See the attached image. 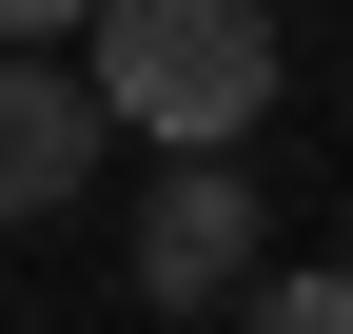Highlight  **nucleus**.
<instances>
[{
    "label": "nucleus",
    "instance_id": "1",
    "mask_svg": "<svg viewBox=\"0 0 353 334\" xmlns=\"http://www.w3.org/2000/svg\"><path fill=\"white\" fill-rule=\"evenodd\" d=\"M79 39H99L79 99L138 118L157 157H236L255 118H275V79H294V59H275V0H99Z\"/></svg>",
    "mask_w": 353,
    "mask_h": 334
},
{
    "label": "nucleus",
    "instance_id": "2",
    "mask_svg": "<svg viewBox=\"0 0 353 334\" xmlns=\"http://www.w3.org/2000/svg\"><path fill=\"white\" fill-rule=\"evenodd\" d=\"M236 275H255V177L236 157H176V177L138 197V295L157 315H216Z\"/></svg>",
    "mask_w": 353,
    "mask_h": 334
},
{
    "label": "nucleus",
    "instance_id": "3",
    "mask_svg": "<svg viewBox=\"0 0 353 334\" xmlns=\"http://www.w3.org/2000/svg\"><path fill=\"white\" fill-rule=\"evenodd\" d=\"M99 138H118V118L79 99L59 59H0V236H20V217H59V197L99 177Z\"/></svg>",
    "mask_w": 353,
    "mask_h": 334
},
{
    "label": "nucleus",
    "instance_id": "4",
    "mask_svg": "<svg viewBox=\"0 0 353 334\" xmlns=\"http://www.w3.org/2000/svg\"><path fill=\"white\" fill-rule=\"evenodd\" d=\"M236 334H353V275H236Z\"/></svg>",
    "mask_w": 353,
    "mask_h": 334
},
{
    "label": "nucleus",
    "instance_id": "5",
    "mask_svg": "<svg viewBox=\"0 0 353 334\" xmlns=\"http://www.w3.org/2000/svg\"><path fill=\"white\" fill-rule=\"evenodd\" d=\"M99 0H0V59H39V39H79Z\"/></svg>",
    "mask_w": 353,
    "mask_h": 334
}]
</instances>
